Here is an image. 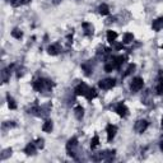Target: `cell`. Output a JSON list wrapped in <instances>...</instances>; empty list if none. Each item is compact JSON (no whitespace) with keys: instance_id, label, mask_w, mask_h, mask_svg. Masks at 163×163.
<instances>
[{"instance_id":"1","label":"cell","mask_w":163,"mask_h":163,"mask_svg":"<svg viewBox=\"0 0 163 163\" xmlns=\"http://www.w3.org/2000/svg\"><path fill=\"white\" fill-rule=\"evenodd\" d=\"M76 148H78V138H75V136L70 138L68 140V143H66V151H68V154L70 155V157L75 158V149Z\"/></svg>"},{"instance_id":"2","label":"cell","mask_w":163,"mask_h":163,"mask_svg":"<svg viewBox=\"0 0 163 163\" xmlns=\"http://www.w3.org/2000/svg\"><path fill=\"white\" fill-rule=\"evenodd\" d=\"M143 87H144V80L140 76H135L130 83V90L133 93H136L140 89H143Z\"/></svg>"},{"instance_id":"3","label":"cell","mask_w":163,"mask_h":163,"mask_svg":"<svg viewBox=\"0 0 163 163\" xmlns=\"http://www.w3.org/2000/svg\"><path fill=\"white\" fill-rule=\"evenodd\" d=\"M115 84H116V80L113 78H106V79H102L98 82V87L103 90H108L115 87Z\"/></svg>"},{"instance_id":"4","label":"cell","mask_w":163,"mask_h":163,"mask_svg":"<svg viewBox=\"0 0 163 163\" xmlns=\"http://www.w3.org/2000/svg\"><path fill=\"white\" fill-rule=\"evenodd\" d=\"M89 87L87 86L86 83H79L78 86L74 88V94L75 96H82V97H86V94L88 93Z\"/></svg>"},{"instance_id":"5","label":"cell","mask_w":163,"mask_h":163,"mask_svg":"<svg viewBox=\"0 0 163 163\" xmlns=\"http://www.w3.org/2000/svg\"><path fill=\"white\" fill-rule=\"evenodd\" d=\"M115 112L117 113L119 116L121 117H126L129 115V108L126 107V105L124 102H119L116 106H115Z\"/></svg>"},{"instance_id":"6","label":"cell","mask_w":163,"mask_h":163,"mask_svg":"<svg viewBox=\"0 0 163 163\" xmlns=\"http://www.w3.org/2000/svg\"><path fill=\"white\" fill-rule=\"evenodd\" d=\"M32 87L37 92H42V90L47 89L46 88V79H44V78H37V79L32 83Z\"/></svg>"},{"instance_id":"7","label":"cell","mask_w":163,"mask_h":163,"mask_svg":"<svg viewBox=\"0 0 163 163\" xmlns=\"http://www.w3.org/2000/svg\"><path fill=\"white\" fill-rule=\"evenodd\" d=\"M148 126H149V122L147 121V120H138V121L135 122V126H134V129H135V131L138 134H143L147 129Z\"/></svg>"},{"instance_id":"8","label":"cell","mask_w":163,"mask_h":163,"mask_svg":"<svg viewBox=\"0 0 163 163\" xmlns=\"http://www.w3.org/2000/svg\"><path fill=\"white\" fill-rule=\"evenodd\" d=\"M106 133H107V141H112L113 138L116 136L117 126L116 125H112V124H108L107 126H106Z\"/></svg>"},{"instance_id":"9","label":"cell","mask_w":163,"mask_h":163,"mask_svg":"<svg viewBox=\"0 0 163 163\" xmlns=\"http://www.w3.org/2000/svg\"><path fill=\"white\" fill-rule=\"evenodd\" d=\"M82 28H83L84 34H86L87 37H92V36H93L94 28H93V26H92V23H89V22H83V23H82Z\"/></svg>"},{"instance_id":"10","label":"cell","mask_w":163,"mask_h":163,"mask_svg":"<svg viewBox=\"0 0 163 163\" xmlns=\"http://www.w3.org/2000/svg\"><path fill=\"white\" fill-rule=\"evenodd\" d=\"M36 151H37V147H36V144H34V141H31V143H28V144L26 145V148L23 149V152H24L27 155H33L34 153H36Z\"/></svg>"},{"instance_id":"11","label":"cell","mask_w":163,"mask_h":163,"mask_svg":"<svg viewBox=\"0 0 163 163\" xmlns=\"http://www.w3.org/2000/svg\"><path fill=\"white\" fill-rule=\"evenodd\" d=\"M152 28H153V31H155V32L161 31L163 28V17H159L157 19H154L153 23H152Z\"/></svg>"},{"instance_id":"12","label":"cell","mask_w":163,"mask_h":163,"mask_svg":"<svg viewBox=\"0 0 163 163\" xmlns=\"http://www.w3.org/2000/svg\"><path fill=\"white\" fill-rule=\"evenodd\" d=\"M61 51V48H60V45L58 44H54V45H50L47 47V52L48 55H52V56H56L59 52Z\"/></svg>"},{"instance_id":"13","label":"cell","mask_w":163,"mask_h":163,"mask_svg":"<svg viewBox=\"0 0 163 163\" xmlns=\"http://www.w3.org/2000/svg\"><path fill=\"white\" fill-rule=\"evenodd\" d=\"M74 115L76 120H82L84 117V108L82 107L80 105H76L74 107Z\"/></svg>"},{"instance_id":"14","label":"cell","mask_w":163,"mask_h":163,"mask_svg":"<svg viewBox=\"0 0 163 163\" xmlns=\"http://www.w3.org/2000/svg\"><path fill=\"white\" fill-rule=\"evenodd\" d=\"M97 96H98V92L96 90V88H89V90H88V93L86 94V98H87V101L88 102H92L94 100V98H97Z\"/></svg>"},{"instance_id":"15","label":"cell","mask_w":163,"mask_h":163,"mask_svg":"<svg viewBox=\"0 0 163 163\" xmlns=\"http://www.w3.org/2000/svg\"><path fill=\"white\" fill-rule=\"evenodd\" d=\"M117 37H119V34L115 32V31H107V42L110 45H113L116 42V40H117Z\"/></svg>"},{"instance_id":"16","label":"cell","mask_w":163,"mask_h":163,"mask_svg":"<svg viewBox=\"0 0 163 163\" xmlns=\"http://www.w3.org/2000/svg\"><path fill=\"white\" fill-rule=\"evenodd\" d=\"M13 65H10L8 69H4L3 72H2V79H3V83H8V80L10 79V70H12Z\"/></svg>"},{"instance_id":"17","label":"cell","mask_w":163,"mask_h":163,"mask_svg":"<svg viewBox=\"0 0 163 163\" xmlns=\"http://www.w3.org/2000/svg\"><path fill=\"white\" fill-rule=\"evenodd\" d=\"M52 127H54V124L51 120H46V121L42 124V131L45 133H51L52 131Z\"/></svg>"},{"instance_id":"18","label":"cell","mask_w":163,"mask_h":163,"mask_svg":"<svg viewBox=\"0 0 163 163\" xmlns=\"http://www.w3.org/2000/svg\"><path fill=\"white\" fill-rule=\"evenodd\" d=\"M134 41V34L130 33V32H126L124 33V37H122V44L124 45H129Z\"/></svg>"},{"instance_id":"19","label":"cell","mask_w":163,"mask_h":163,"mask_svg":"<svg viewBox=\"0 0 163 163\" xmlns=\"http://www.w3.org/2000/svg\"><path fill=\"white\" fill-rule=\"evenodd\" d=\"M98 13L101 14V16H108L110 14V8L107 4H101L98 6Z\"/></svg>"},{"instance_id":"20","label":"cell","mask_w":163,"mask_h":163,"mask_svg":"<svg viewBox=\"0 0 163 163\" xmlns=\"http://www.w3.org/2000/svg\"><path fill=\"white\" fill-rule=\"evenodd\" d=\"M10 34H12V37H13V38H16V40H20V38L23 37V32L20 31L19 28H14Z\"/></svg>"},{"instance_id":"21","label":"cell","mask_w":163,"mask_h":163,"mask_svg":"<svg viewBox=\"0 0 163 163\" xmlns=\"http://www.w3.org/2000/svg\"><path fill=\"white\" fill-rule=\"evenodd\" d=\"M82 69L84 70V74L88 75V76H89L92 73H93V68H92V65H90V64H88V62L83 64V65H82Z\"/></svg>"},{"instance_id":"22","label":"cell","mask_w":163,"mask_h":163,"mask_svg":"<svg viewBox=\"0 0 163 163\" xmlns=\"http://www.w3.org/2000/svg\"><path fill=\"white\" fill-rule=\"evenodd\" d=\"M135 68H136V65H135V64H130V65L127 66V69L125 70V73L122 74V76H124V78H126V76L131 75V74L134 73V70H135Z\"/></svg>"},{"instance_id":"23","label":"cell","mask_w":163,"mask_h":163,"mask_svg":"<svg viewBox=\"0 0 163 163\" xmlns=\"http://www.w3.org/2000/svg\"><path fill=\"white\" fill-rule=\"evenodd\" d=\"M6 101H8V107H9L10 110H16V108H17V103H16V101H14L13 97H10V96L8 94V96H6Z\"/></svg>"},{"instance_id":"24","label":"cell","mask_w":163,"mask_h":163,"mask_svg":"<svg viewBox=\"0 0 163 163\" xmlns=\"http://www.w3.org/2000/svg\"><path fill=\"white\" fill-rule=\"evenodd\" d=\"M113 69H116V66H115V64H113L111 60H108L107 62L105 64V72L106 73H111Z\"/></svg>"},{"instance_id":"25","label":"cell","mask_w":163,"mask_h":163,"mask_svg":"<svg viewBox=\"0 0 163 163\" xmlns=\"http://www.w3.org/2000/svg\"><path fill=\"white\" fill-rule=\"evenodd\" d=\"M98 145H100V136L94 135L93 138H92V140H90V148H92V149H96Z\"/></svg>"},{"instance_id":"26","label":"cell","mask_w":163,"mask_h":163,"mask_svg":"<svg viewBox=\"0 0 163 163\" xmlns=\"http://www.w3.org/2000/svg\"><path fill=\"white\" fill-rule=\"evenodd\" d=\"M155 90H157V94H163V76L159 78V80H158V84H157V87H155Z\"/></svg>"},{"instance_id":"27","label":"cell","mask_w":163,"mask_h":163,"mask_svg":"<svg viewBox=\"0 0 163 163\" xmlns=\"http://www.w3.org/2000/svg\"><path fill=\"white\" fill-rule=\"evenodd\" d=\"M34 144H36L37 149H44V147H45V140L42 139V138H38V139L34 140Z\"/></svg>"},{"instance_id":"28","label":"cell","mask_w":163,"mask_h":163,"mask_svg":"<svg viewBox=\"0 0 163 163\" xmlns=\"http://www.w3.org/2000/svg\"><path fill=\"white\" fill-rule=\"evenodd\" d=\"M24 3H27V0H10V4L13 6H20V5H23Z\"/></svg>"},{"instance_id":"29","label":"cell","mask_w":163,"mask_h":163,"mask_svg":"<svg viewBox=\"0 0 163 163\" xmlns=\"http://www.w3.org/2000/svg\"><path fill=\"white\" fill-rule=\"evenodd\" d=\"M113 45H115V50H116V51H121V50H124V48H125V45L122 44V42H120V44L115 42Z\"/></svg>"},{"instance_id":"30","label":"cell","mask_w":163,"mask_h":163,"mask_svg":"<svg viewBox=\"0 0 163 163\" xmlns=\"http://www.w3.org/2000/svg\"><path fill=\"white\" fill-rule=\"evenodd\" d=\"M12 154V149H6L5 152H4V154H2V159H5L8 155H10Z\"/></svg>"},{"instance_id":"31","label":"cell","mask_w":163,"mask_h":163,"mask_svg":"<svg viewBox=\"0 0 163 163\" xmlns=\"http://www.w3.org/2000/svg\"><path fill=\"white\" fill-rule=\"evenodd\" d=\"M161 149H162V151H163V139H162V140H161Z\"/></svg>"},{"instance_id":"32","label":"cell","mask_w":163,"mask_h":163,"mask_svg":"<svg viewBox=\"0 0 163 163\" xmlns=\"http://www.w3.org/2000/svg\"><path fill=\"white\" fill-rule=\"evenodd\" d=\"M161 124H162V126H163V116H162V122H161Z\"/></svg>"}]
</instances>
